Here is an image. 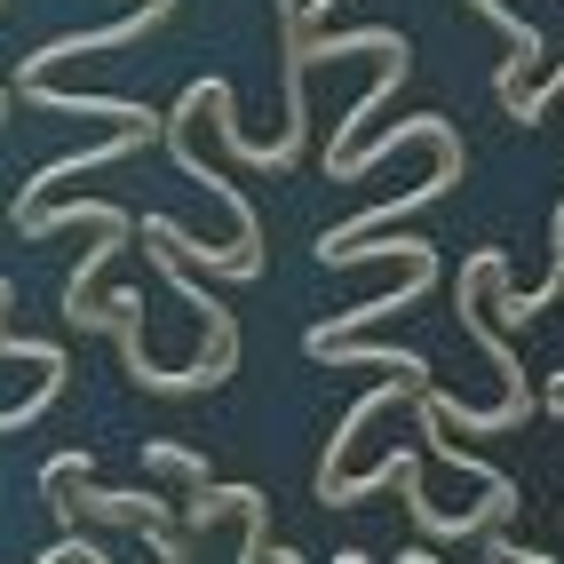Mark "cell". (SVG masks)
<instances>
[{"label":"cell","instance_id":"obj_1","mask_svg":"<svg viewBox=\"0 0 564 564\" xmlns=\"http://www.w3.org/2000/svg\"><path fill=\"white\" fill-rule=\"evenodd\" d=\"M494 279H509V254H501V247H477V254L462 262V279H454V318H462L469 343H477L485 358H494V373L509 382V398L477 413V405H462V398H445L437 382L422 390V405L437 413L445 430H462V437H501V430H524V413H533V390H524V358L509 350V334H501L494 318H485V286H494Z\"/></svg>","mask_w":564,"mask_h":564},{"label":"cell","instance_id":"obj_2","mask_svg":"<svg viewBox=\"0 0 564 564\" xmlns=\"http://www.w3.org/2000/svg\"><path fill=\"white\" fill-rule=\"evenodd\" d=\"M445 183H462V167H437L430 183H405V192L398 199H382V207H366V215H350V223H334V231H318V262H326V271H334V254H343V247H358V239H373V231H398V223L413 215V207H430V199H445Z\"/></svg>","mask_w":564,"mask_h":564},{"label":"cell","instance_id":"obj_3","mask_svg":"<svg viewBox=\"0 0 564 564\" xmlns=\"http://www.w3.org/2000/svg\"><path fill=\"white\" fill-rule=\"evenodd\" d=\"M398 143H437V167H462L469 175V152H462V128L445 120V111H422V120H405L398 135H382V143H366V152H343V160H326V175L334 183H358L366 167H382Z\"/></svg>","mask_w":564,"mask_h":564},{"label":"cell","instance_id":"obj_4","mask_svg":"<svg viewBox=\"0 0 564 564\" xmlns=\"http://www.w3.org/2000/svg\"><path fill=\"white\" fill-rule=\"evenodd\" d=\"M167 9L175 0H143L135 17H120V24H96V32H64V41H48L41 56H17V88L24 80H41L48 64H64V56H104V48H128V41H143L152 24H167Z\"/></svg>","mask_w":564,"mask_h":564},{"label":"cell","instance_id":"obj_5","mask_svg":"<svg viewBox=\"0 0 564 564\" xmlns=\"http://www.w3.org/2000/svg\"><path fill=\"white\" fill-rule=\"evenodd\" d=\"M469 9H477L485 24H501V32H509V64H501V80H494V88H501V104H517V96H524V72L549 56V48H541V24L524 17V9H509V0H469Z\"/></svg>","mask_w":564,"mask_h":564},{"label":"cell","instance_id":"obj_6","mask_svg":"<svg viewBox=\"0 0 564 564\" xmlns=\"http://www.w3.org/2000/svg\"><path fill=\"white\" fill-rule=\"evenodd\" d=\"M247 509H262V494L254 485H192V501H183V533H207L215 517H247Z\"/></svg>","mask_w":564,"mask_h":564},{"label":"cell","instance_id":"obj_7","mask_svg":"<svg viewBox=\"0 0 564 564\" xmlns=\"http://www.w3.org/2000/svg\"><path fill=\"white\" fill-rule=\"evenodd\" d=\"M64 223H88V231H128V215L104 207V199H80V207H32L17 231H24V239H48V231H64Z\"/></svg>","mask_w":564,"mask_h":564},{"label":"cell","instance_id":"obj_8","mask_svg":"<svg viewBox=\"0 0 564 564\" xmlns=\"http://www.w3.org/2000/svg\"><path fill=\"white\" fill-rule=\"evenodd\" d=\"M318 358H334V366H382V373H405V382H430V358H422V350H373V343H334V350H318Z\"/></svg>","mask_w":564,"mask_h":564},{"label":"cell","instance_id":"obj_9","mask_svg":"<svg viewBox=\"0 0 564 564\" xmlns=\"http://www.w3.org/2000/svg\"><path fill=\"white\" fill-rule=\"evenodd\" d=\"M143 469L183 477V485H207V462L192 454V445H175V437H152V445H143Z\"/></svg>","mask_w":564,"mask_h":564},{"label":"cell","instance_id":"obj_10","mask_svg":"<svg viewBox=\"0 0 564 564\" xmlns=\"http://www.w3.org/2000/svg\"><path fill=\"white\" fill-rule=\"evenodd\" d=\"M0 358H24V366H41V373H64V350L56 343H24V334L0 326Z\"/></svg>","mask_w":564,"mask_h":564},{"label":"cell","instance_id":"obj_11","mask_svg":"<svg viewBox=\"0 0 564 564\" xmlns=\"http://www.w3.org/2000/svg\"><path fill=\"white\" fill-rule=\"evenodd\" d=\"M334 564H373V549H334Z\"/></svg>","mask_w":564,"mask_h":564},{"label":"cell","instance_id":"obj_12","mask_svg":"<svg viewBox=\"0 0 564 564\" xmlns=\"http://www.w3.org/2000/svg\"><path fill=\"white\" fill-rule=\"evenodd\" d=\"M271 564H303V549H271Z\"/></svg>","mask_w":564,"mask_h":564},{"label":"cell","instance_id":"obj_13","mask_svg":"<svg viewBox=\"0 0 564 564\" xmlns=\"http://www.w3.org/2000/svg\"><path fill=\"white\" fill-rule=\"evenodd\" d=\"M398 564H422V549H398Z\"/></svg>","mask_w":564,"mask_h":564},{"label":"cell","instance_id":"obj_14","mask_svg":"<svg viewBox=\"0 0 564 564\" xmlns=\"http://www.w3.org/2000/svg\"><path fill=\"white\" fill-rule=\"evenodd\" d=\"M422 564H437V556H430V549H422Z\"/></svg>","mask_w":564,"mask_h":564}]
</instances>
